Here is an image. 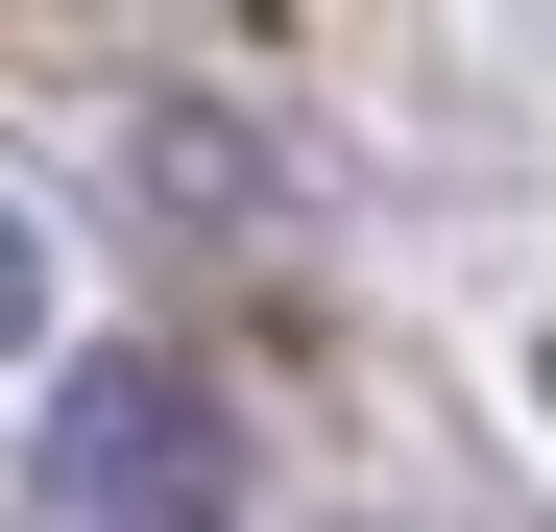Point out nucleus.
Wrapping results in <instances>:
<instances>
[{"mask_svg":"<svg viewBox=\"0 0 556 532\" xmlns=\"http://www.w3.org/2000/svg\"><path fill=\"white\" fill-rule=\"evenodd\" d=\"M25 484H49V532H242V411L194 388V364H73L49 388V435H25Z\"/></svg>","mask_w":556,"mask_h":532,"instance_id":"nucleus-1","label":"nucleus"},{"mask_svg":"<svg viewBox=\"0 0 556 532\" xmlns=\"http://www.w3.org/2000/svg\"><path fill=\"white\" fill-rule=\"evenodd\" d=\"M0 339H49V242L25 218H0Z\"/></svg>","mask_w":556,"mask_h":532,"instance_id":"nucleus-2","label":"nucleus"}]
</instances>
